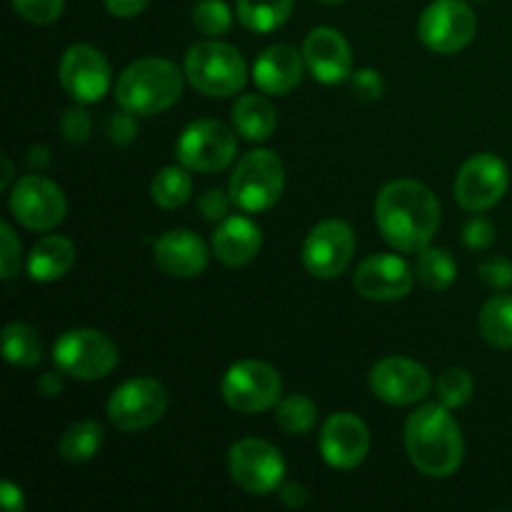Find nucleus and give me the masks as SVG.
I'll use <instances>...</instances> for the list:
<instances>
[{"instance_id":"obj_11","label":"nucleus","mask_w":512,"mask_h":512,"mask_svg":"<svg viewBox=\"0 0 512 512\" xmlns=\"http://www.w3.org/2000/svg\"><path fill=\"white\" fill-rule=\"evenodd\" d=\"M228 470L233 483L248 495H270L283 485L285 458L268 440L243 438L230 448Z\"/></svg>"},{"instance_id":"obj_17","label":"nucleus","mask_w":512,"mask_h":512,"mask_svg":"<svg viewBox=\"0 0 512 512\" xmlns=\"http://www.w3.org/2000/svg\"><path fill=\"white\" fill-rule=\"evenodd\" d=\"M415 285V268L393 253H378L365 258L353 273V288L360 298L375 303H393L410 295Z\"/></svg>"},{"instance_id":"obj_45","label":"nucleus","mask_w":512,"mask_h":512,"mask_svg":"<svg viewBox=\"0 0 512 512\" xmlns=\"http://www.w3.org/2000/svg\"><path fill=\"white\" fill-rule=\"evenodd\" d=\"M35 388L45 398H55V395L63 393V373H43L38 383H35Z\"/></svg>"},{"instance_id":"obj_4","label":"nucleus","mask_w":512,"mask_h":512,"mask_svg":"<svg viewBox=\"0 0 512 512\" xmlns=\"http://www.w3.org/2000/svg\"><path fill=\"white\" fill-rule=\"evenodd\" d=\"M185 78L208 98H230L248 83V65L238 48L218 38L195 43L185 55Z\"/></svg>"},{"instance_id":"obj_34","label":"nucleus","mask_w":512,"mask_h":512,"mask_svg":"<svg viewBox=\"0 0 512 512\" xmlns=\"http://www.w3.org/2000/svg\"><path fill=\"white\" fill-rule=\"evenodd\" d=\"M15 13L33 25H50L63 15L65 0H10Z\"/></svg>"},{"instance_id":"obj_9","label":"nucleus","mask_w":512,"mask_h":512,"mask_svg":"<svg viewBox=\"0 0 512 512\" xmlns=\"http://www.w3.org/2000/svg\"><path fill=\"white\" fill-rule=\"evenodd\" d=\"M170 395L160 380L133 378L113 390L108 400V420L123 433H143L168 413Z\"/></svg>"},{"instance_id":"obj_29","label":"nucleus","mask_w":512,"mask_h":512,"mask_svg":"<svg viewBox=\"0 0 512 512\" xmlns=\"http://www.w3.org/2000/svg\"><path fill=\"white\" fill-rule=\"evenodd\" d=\"M478 330L488 345L498 350L512 348V295H495L478 315Z\"/></svg>"},{"instance_id":"obj_13","label":"nucleus","mask_w":512,"mask_h":512,"mask_svg":"<svg viewBox=\"0 0 512 512\" xmlns=\"http://www.w3.org/2000/svg\"><path fill=\"white\" fill-rule=\"evenodd\" d=\"M355 245V230L345 220H320L305 238L300 260L313 278L335 280L353 263Z\"/></svg>"},{"instance_id":"obj_26","label":"nucleus","mask_w":512,"mask_h":512,"mask_svg":"<svg viewBox=\"0 0 512 512\" xmlns=\"http://www.w3.org/2000/svg\"><path fill=\"white\" fill-rule=\"evenodd\" d=\"M105 440L103 425L95 420H78V423L68 425L58 440V455L68 463H88L98 455L100 445Z\"/></svg>"},{"instance_id":"obj_7","label":"nucleus","mask_w":512,"mask_h":512,"mask_svg":"<svg viewBox=\"0 0 512 512\" xmlns=\"http://www.w3.org/2000/svg\"><path fill=\"white\" fill-rule=\"evenodd\" d=\"M280 393H283V378L278 370L270 363L253 358L230 365L220 383L225 405L243 415L273 410L280 403Z\"/></svg>"},{"instance_id":"obj_35","label":"nucleus","mask_w":512,"mask_h":512,"mask_svg":"<svg viewBox=\"0 0 512 512\" xmlns=\"http://www.w3.org/2000/svg\"><path fill=\"white\" fill-rule=\"evenodd\" d=\"M20 265H23V248H20L18 235L10 228V223H0V278L5 283L13 280L20 273Z\"/></svg>"},{"instance_id":"obj_32","label":"nucleus","mask_w":512,"mask_h":512,"mask_svg":"<svg viewBox=\"0 0 512 512\" xmlns=\"http://www.w3.org/2000/svg\"><path fill=\"white\" fill-rule=\"evenodd\" d=\"M475 380L470 375V370L465 368H448L440 373V378L435 380V395H438L440 403L450 410H458L473 398Z\"/></svg>"},{"instance_id":"obj_24","label":"nucleus","mask_w":512,"mask_h":512,"mask_svg":"<svg viewBox=\"0 0 512 512\" xmlns=\"http://www.w3.org/2000/svg\"><path fill=\"white\" fill-rule=\"evenodd\" d=\"M233 128L240 138L250 140V143H263V140L273 138L275 128H278L275 105L263 95H240L233 105Z\"/></svg>"},{"instance_id":"obj_30","label":"nucleus","mask_w":512,"mask_h":512,"mask_svg":"<svg viewBox=\"0 0 512 512\" xmlns=\"http://www.w3.org/2000/svg\"><path fill=\"white\" fill-rule=\"evenodd\" d=\"M150 195H153V203L163 210H178L180 205H185L193 195V178H190V170L183 165H168V168H160L155 173L153 183H150Z\"/></svg>"},{"instance_id":"obj_46","label":"nucleus","mask_w":512,"mask_h":512,"mask_svg":"<svg viewBox=\"0 0 512 512\" xmlns=\"http://www.w3.org/2000/svg\"><path fill=\"white\" fill-rule=\"evenodd\" d=\"M28 160H30V165H33V168H38V163H40V168H48V163H50L48 148H30Z\"/></svg>"},{"instance_id":"obj_31","label":"nucleus","mask_w":512,"mask_h":512,"mask_svg":"<svg viewBox=\"0 0 512 512\" xmlns=\"http://www.w3.org/2000/svg\"><path fill=\"white\" fill-rule=\"evenodd\" d=\"M275 423L288 435H308L318 425V405L303 393L285 395L275 405Z\"/></svg>"},{"instance_id":"obj_42","label":"nucleus","mask_w":512,"mask_h":512,"mask_svg":"<svg viewBox=\"0 0 512 512\" xmlns=\"http://www.w3.org/2000/svg\"><path fill=\"white\" fill-rule=\"evenodd\" d=\"M0 503H3V508L8 512H23L25 510L23 488L10 483V480H3V483H0Z\"/></svg>"},{"instance_id":"obj_37","label":"nucleus","mask_w":512,"mask_h":512,"mask_svg":"<svg viewBox=\"0 0 512 512\" xmlns=\"http://www.w3.org/2000/svg\"><path fill=\"white\" fill-rule=\"evenodd\" d=\"M350 85H353V93L358 95L365 103H375V100L383 98V75L373 68H360L350 75Z\"/></svg>"},{"instance_id":"obj_3","label":"nucleus","mask_w":512,"mask_h":512,"mask_svg":"<svg viewBox=\"0 0 512 512\" xmlns=\"http://www.w3.org/2000/svg\"><path fill=\"white\" fill-rule=\"evenodd\" d=\"M183 73L165 58H140L120 73L115 100L138 118L160 115L183 98Z\"/></svg>"},{"instance_id":"obj_36","label":"nucleus","mask_w":512,"mask_h":512,"mask_svg":"<svg viewBox=\"0 0 512 512\" xmlns=\"http://www.w3.org/2000/svg\"><path fill=\"white\" fill-rule=\"evenodd\" d=\"M93 133V120L85 110L80 108H70L65 110L63 118H60V135L68 140L70 145H80L90 138Z\"/></svg>"},{"instance_id":"obj_22","label":"nucleus","mask_w":512,"mask_h":512,"mask_svg":"<svg viewBox=\"0 0 512 512\" xmlns=\"http://www.w3.org/2000/svg\"><path fill=\"white\" fill-rule=\"evenodd\" d=\"M263 248V233L245 215H230L220 220L213 233V255L228 268H243Z\"/></svg>"},{"instance_id":"obj_38","label":"nucleus","mask_w":512,"mask_h":512,"mask_svg":"<svg viewBox=\"0 0 512 512\" xmlns=\"http://www.w3.org/2000/svg\"><path fill=\"white\" fill-rule=\"evenodd\" d=\"M478 275L485 285H490V288L508 290L512 285V260L493 255V258L483 260V263L478 265Z\"/></svg>"},{"instance_id":"obj_41","label":"nucleus","mask_w":512,"mask_h":512,"mask_svg":"<svg viewBox=\"0 0 512 512\" xmlns=\"http://www.w3.org/2000/svg\"><path fill=\"white\" fill-rule=\"evenodd\" d=\"M135 118H138V115L128 113V110H125V113L113 115V118H110V123H108V138L113 140V143H118V145L133 143L135 135H138V125H135Z\"/></svg>"},{"instance_id":"obj_23","label":"nucleus","mask_w":512,"mask_h":512,"mask_svg":"<svg viewBox=\"0 0 512 512\" xmlns=\"http://www.w3.org/2000/svg\"><path fill=\"white\" fill-rule=\"evenodd\" d=\"M75 265V243L65 235H45L25 260V270L33 283H55V280L65 278L70 268Z\"/></svg>"},{"instance_id":"obj_40","label":"nucleus","mask_w":512,"mask_h":512,"mask_svg":"<svg viewBox=\"0 0 512 512\" xmlns=\"http://www.w3.org/2000/svg\"><path fill=\"white\" fill-rule=\"evenodd\" d=\"M233 205L230 200V193L220 188H208L198 198V213L203 215L205 220H225L228 218V210Z\"/></svg>"},{"instance_id":"obj_15","label":"nucleus","mask_w":512,"mask_h":512,"mask_svg":"<svg viewBox=\"0 0 512 512\" xmlns=\"http://www.w3.org/2000/svg\"><path fill=\"white\" fill-rule=\"evenodd\" d=\"M58 80L75 103H98L110 88V63L93 45L75 43L60 58Z\"/></svg>"},{"instance_id":"obj_39","label":"nucleus","mask_w":512,"mask_h":512,"mask_svg":"<svg viewBox=\"0 0 512 512\" xmlns=\"http://www.w3.org/2000/svg\"><path fill=\"white\" fill-rule=\"evenodd\" d=\"M463 243L470 250H488L495 243L493 223L488 218H483V215H475L463 228Z\"/></svg>"},{"instance_id":"obj_43","label":"nucleus","mask_w":512,"mask_h":512,"mask_svg":"<svg viewBox=\"0 0 512 512\" xmlns=\"http://www.w3.org/2000/svg\"><path fill=\"white\" fill-rule=\"evenodd\" d=\"M105 10L115 18H133V15L143 13L148 8L150 0H103Z\"/></svg>"},{"instance_id":"obj_44","label":"nucleus","mask_w":512,"mask_h":512,"mask_svg":"<svg viewBox=\"0 0 512 512\" xmlns=\"http://www.w3.org/2000/svg\"><path fill=\"white\" fill-rule=\"evenodd\" d=\"M280 503L290 510H300L308 505V490L298 483H283L280 485Z\"/></svg>"},{"instance_id":"obj_16","label":"nucleus","mask_w":512,"mask_h":512,"mask_svg":"<svg viewBox=\"0 0 512 512\" xmlns=\"http://www.w3.org/2000/svg\"><path fill=\"white\" fill-rule=\"evenodd\" d=\"M430 373L418 360L405 355H388L370 370V390L388 405H415L430 393Z\"/></svg>"},{"instance_id":"obj_27","label":"nucleus","mask_w":512,"mask_h":512,"mask_svg":"<svg viewBox=\"0 0 512 512\" xmlns=\"http://www.w3.org/2000/svg\"><path fill=\"white\" fill-rule=\"evenodd\" d=\"M3 358L15 368H35L43 360V338L28 323H8L3 328Z\"/></svg>"},{"instance_id":"obj_6","label":"nucleus","mask_w":512,"mask_h":512,"mask_svg":"<svg viewBox=\"0 0 512 512\" xmlns=\"http://www.w3.org/2000/svg\"><path fill=\"white\" fill-rule=\"evenodd\" d=\"M118 345L110 335L95 328H70L55 340L53 363L63 375L75 380L108 378L118 365Z\"/></svg>"},{"instance_id":"obj_5","label":"nucleus","mask_w":512,"mask_h":512,"mask_svg":"<svg viewBox=\"0 0 512 512\" xmlns=\"http://www.w3.org/2000/svg\"><path fill=\"white\" fill-rule=\"evenodd\" d=\"M285 190V165L273 150H250L230 175V200L243 213H265L275 208Z\"/></svg>"},{"instance_id":"obj_28","label":"nucleus","mask_w":512,"mask_h":512,"mask_svg":"<svg viewBox=\"0 0 512 512\" xmlns=\"http://www.w3.org/2000/svg\"><path fill=\"white\" fill-rule=\"evenodd\" d=\"M415 278L430 293H443L458 278V263L445 248H423L415 260Z\"/></svg>"},{"instance_id":"obj_1","label":"nucleus","mask_w":512,"mask_h":512,"mask_svg":"<svg viewBox=\"0 0 512 512\" xmlns=\"http://www.w3.org/2000/svg\"><path fill=\"white\" fill-rule=\"evenodd\" d=\"M440 220V200L420 180H390L375 198V223L385 243L398 253H420L428 248L440 230Z\"/></svg>"},{"instance_id":"obj_25","label":"nucleus","mask_w":512,"mask_h":512,"mask_svg":"<svg viewBox=\"0 0 512 512\" xmlns=\"http://www.w3.org/2000/svg\"><path fill=\"white\" fill-rule=\"evenodd\" d=\"M295 0H235V13L250 33H273L290 20Z\"/></svg>"},{"instance_id":"obj_18","label":"nucleus","mask_w":512,"mask_h":512,"mask_svg":"<svg viewBox=\"0 0 512 512\" xmlns=\"http://www.w3.org/2000/svg\"><path fill=\"white\" fill-rule=\"evenodd\" d=\"M320 455L335 470H355L370 453V430L353 413H335L320 428Z\"/></svg>"},{"instance_id":"obj_21","label":"nucleus","mask_w":512,"mask_h":512,"mask_svg":"<svg viewBox=\"0 0 512 512\" xmlns=\"http://www.w3.org/2000/svg\"><path fill=\"white\" fill-rule=\"evenodd\" d=\"M305 58L293 45L278 43L265 48L253 63V83L265 95H288L300 85Z\"/></svg>"},{"instance_id":"obj_19","label":"nucleus","mask_w":512,"mask_h":512,"mask_svg":"<svg viewBox=\"0 0 512 512\" xmlns=\"http://www.w3.org/2000/svg\"><path fill=\"white\" fill-rule=\"evenodd\" d=\"M305 68L318 83L338 85L353 75V50L340 30L320 25L308 33L303 43Z\"/></svg>"},{"instance_id":"obj_8","label":"nucleus","mask_w":512,"mask_h":512,"mask_svg":"<svg viewBox=\"0 0 512 512\" xmlns=\"http://www.w3.org/2000/svg\"><path fill=\"white\" fill-rule=\"evenodd\" d=\"M238 153L235 128L213 118L190 123L175 143V158L190 173H220L228 168Z\"/></svg>"},{"instance_id":"obj_20","label":"nucleus","mask_w":512,"mask_h":512,"mask_svg":"<svg viewBox=\"0 0 512 512\" xmlns=\"http://www.w3.org/2000/svg\"><path fill=\"white\" fill-rule=\"evenodd\" d=\"M155 265L163 270L170 278H198L205 268H208V245L203 243L200 235H195L193 230H168V233L160 235L155 240L153 248Z\"/></svg>"},{"instance_id":"obj_14","label":"nucleus","mask_w":512,"mask_h":512,"mask_svg":"<svg viewBox=\"0 0 512 512\" xmlns=\"http://www.w3.org/2000/svg\"><path fill=\"white\" fill-rule=\"evenodd\" d=\"M510 185V170L503 158L493 153H478L460 165L455 175V200L468 213H485L505 198Z\"/></svg>"},{"instance_id":"obj_48","label":"nucleus","mask_w":512,"mask_h":512,"mask_svg":"<svg viewBox=\"0 0 512 512\" xmlns=\"http://www.w3.org/2000/svg\"><path fill=\"white\" fill-rule=\"evenodd\" d=\"M320 3H328V5H338V3H343V0H320Z\"/></svg>"},{"instance_id":"obj_47","label":"nucleus","mask_w":512,"mask_h":512,"mask_svg":"<svg viewBox=\"0 0 512 512\" xmlns=\"http://www.w3.org/2000/svg\"><path fill=\"white\" fill-rule=\"evenodd\" d=\"M3 165H5V170H3V178H0V188L8 190L10 180H13V173H15V165H13V160L8 158V155H3Z\"/></svg>"},{"instance_id":"obj_12","label":"nucleus","mask_w":512,"mask_h":512,"mask_svg":"<svg viewBox=\"0 0 512 512\" xmlns=\"http://www.w3.org/2000/svg\"><path fill=\"white\" fill-rule=\"evenodd\" d=\"M478 33V15L465 0H435L418 20V38L440 55L460 53Z\"/></svg>"},{"instance_id":"obj_2","label":"nucleus","mask_w":512,"mask_h":512,"mask_svg":"<svg viewBox=\"0 0 512 512\" xmlns=\"http://www.w3.org/2000/svg\"><path fill=\"white\" fill-rule=\"evenodd\" d=\"M405 453L415 470L428 478H450L465 458V440L453 410L443 403H425L405 423Z\"/></svg>"},{"instance_id":"obj_10","label":"nucleus","mask_w":512,"mask_h":512,"mask_svg":"<svg viewBox=\"0 0 512 512\" xmlns=\"http://www.w3.org/2000/svg\"><path fill=\"white\" fill-rule=\"evenodd\" d=\"M8 205L15 223L35 230V233H48V230L58 228L68 213L63 188L40 173L23 175L10 190Z\"/></svg>"},{"instance_id":"obj_33","label":"nucleus","mask_w":512,"mask_h":512,"mask_svg":"<svg viewBox=\"0 0 512 512\" xmlns=\"http://www.w3.org/2000/svg\"><path fill=\"white\" fill-rule=\"evenodd\" d=\"M193 25L208 38H220L233 28V13L223 0H200L193 8Z\"/></svg>"}]
</instances>
